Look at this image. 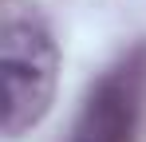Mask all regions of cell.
I'll list each match as a JSON object with an SVG mask.
<instances>
[{
  "mask_svg": "<svg viewBox=\"0 0 146 142\" xmlns=\"http://www.w3.org/2000/svg\"><path fill=\"white\" fill-rule=\"evenodd\" d=\"M142 87H146V47H134L115 67H107L103 79L87 91L71 142H138Z\"/></svg>",
  "mask_w": 146,
  "mask_h": 142,
  "instance_id": "obj_2",
  "label": "cell"
},
{
  "mask_svg": "<svg viewBox=\"0 0 146 142\" xmlns=\"http://www.w3.org/2000/svg\"><path fill=\"white\" fill-rule=\"evenodd\" d=\"M0 67H4V134L20 138L48 115L55 95V75H59L55 36L36 8H24V4L4 8Z\"/></svg>",
  "mask_w": 146,
  "mask_h": 142,
  "instance_id": "obj_1",
  "label": "cell"
}]
</instances>
